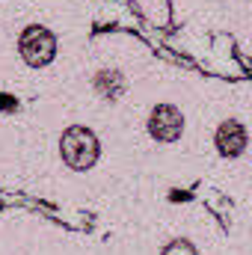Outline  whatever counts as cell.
Instances as JSON below:
<instances>
[{
    "mask_svg": "<svg viewBox=\"0 0 252 255\" xmlns=\"http://www.w3.org/2000/svg\"><path fill=\"white\" fill-rule=\"evenodd\" d=\"M60 154H63V163L68 169L86 172V169L95 166V160L101 154V142H98L92 128L71 125V128H65L63 136H60Z\"/></svg>",
    "mask_w": 252,
    "mask_h": 255,
    "instance_id": "cell-1",
    "label": "cell"
},
{
    "mask_svg": "<svg viewBox=\"0 0 252 255\" xmlns=\"http://www.w3.org/2000/svg\"><path fill=\"white\" fill-rule=\"evenodd\" d=\"M247 142H250L247 125L238 122V119H226V122H220L217 133H214V145H217V151H220L223 157H229V160L241 157V154L247 151Z\"/></svg>",
    "mask_w": 252,
    "mask_h": 255,
    "instance_id": "cell-4",
    "label": "cell"
},
{
    "mask_svg": "<svg viewBox=\"0 0 252 255\" xmlns=\"http://www.w3.org/2000/svg\"><path fill=\"white\" fill-rule=\"evenodd\" d=\"M92 89H95V95H98L101 101L116 104V101L127 92V77L119 68L104 65V68H98V71L92 74Z\"/></svg>",
    "mask_w": 252,
    "mask_h": 255,
    "instance_id": "cell-5",
    "label": "cell"
},
{
    "mask_svg": "<svg viewBox=\"0 0 252 255\" xmlns=\"http://www.w3.org/2000/svg\"><path fill=\"white\" fill-rule=\"evenodd\" d=\"M148 136L157 139V142H178L181 133H184V113L175 107V104H157L151 113H148Z\"/></svg>",
    "mask_w": 252,
    "mask_h": 255,
    "instance_id": "cell-3",
    "label": "cell"
},
{
    "mask_svg": "<svg viewBox=\"0 0 252 255\" xmlns=\"http://www.w3.org/2000/svg\"><path fill=\"white\" fill-rule=\"evenodd\" d=\"M160 255H199V253H196V247L190 244L187 238H172V241L163 247Z\"/></svg>",
    "mask_w": 252,
    "mask_h": 255,
    "instance_id": "cell-6",
    "label": "cell"
},
{
    "mask_svg": "<svg viewBox=\"0 0 252 255\" xmlns=\"http://www.w3.org/2000/svg\"><path fill=\"white\" fill-rule=\"evenodd\" d=\"M18 54L30 68H45L57 57V36L42 24H30L18 36Z\"/></svg>",
    "mask_w": 252,
    "mask_h": 255,
    "instance_id": "cell-2",
    "label": "cell"
}]
</instances>
